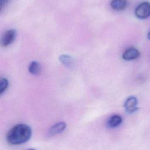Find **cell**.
I'll list each match as a JSON object with an SVG mask.
<instances>
[{"instance_id": "obj_1", "label": "cell", "mask_w": 150, "mask_h": 150, "mask_svg": "<svg viewBox=\"0 0 150 150\" xmlns=\"http://www.w3.org/2000/svg\"><path fill=\"white\" fill-rule=\"evenodd\" d=\"M32 130L25 124H19L13 127L7 133L6 141L12 145H18L27 142L31 137Z\"/></svg>"}, {"instance_id": "obj_13", "label": "cell", "mask_w": 150, "mask_h": 150, "mask_svg": "<svg viewBox=\"0 0 150 150\" xmlns=\"http://www.w3.org/2000/svg\"><path fill=\"white\" fill-rule=\"evenodd\" d=\"M147 37H148V39H150V32L148 33V35H147Z\"/></svg>"}, {"instance_id": "obj_2", "label": "cell", "mask_w": 150, "mask_h": 150, "mask_svg": "<svg viewBox=\"0 0 150 150\" xmlns=\"http://www.w3.org/2000/svg\"><path fill=\"white\" fill-rule=\"evenodd\" d=\"M135 15L139 19H146L150 16V3L143 2L135 10Z\"/></svg>"}, {"instance_id": "obj_12", "label": "cell", "mask_w": 150, "mask_h": 150, "mask_svg": "<svg viewBox=\"0 0 150 150\" xmlns=\"http://www.w3.org/2000/svg\"><path fill=\"white\" fill-rule=\"evenodd\" d=\"M9 0H1V9H2L3 6L4 5H5L8 2Z\"/></svg>"}, {"instance_id": "obj_11", "label": "cell", "mask_w": 150, "mask_h": 150, "mask_svg": "<svg viewBox=\"0 0 150 150\" xmlns=\"http://www.w3.org/2000/svg\"><path fill=\"white\" fill-rule=\"evenodd\" d=\"M8 86V81L5 78H1L0 80V93L2 95Z\"/></svg>"}, {"instance_id": "obj_5", "label": "cell", "mask_w": 150, "mask_h": 150, "mask_svg": "<svg viewBox=\"0 0 150 150\" xmlns=\"http://www.w3.org/2000/svg\"><path fill=\"white\" fill-rule=\"evenodd\" d=\"M66 124L64 122H59L52 125L48 131V135L53 136L62 133L66 128Z\"/></svg>"}, {"instance_id": "obj_9", "label": "cell", "mask_w": 150, "mask_h": 150, "mask_svg": "<svg viewBox=\"0 0 150 150\" xmlns=\"http://www.w3.org/2000/svg\"><path fill=\"white\" fill-rule=\"evenodd\" d=\"M28 70L32 74L38 75L40 72V66L38 62L33 61L28 66Z\"/></svg>"}, {"instance_id": "obj_8", "label": "cell", "mask_w": 150, "mask_h": 150, "mask_svg": "<svg viewBox=\"0 0 150 150\" xmlns=\"http://www.w3.org/2000/svg\"><path fill=\"white\" fill-rule=\"evenodd\" d=\"M122 119L120 115H112L108 120L107 124L109 127L111 128H115L119 125L121 124L122 122Z\"/></svg>"}, {"instance_id": "obj_4", "label": "cell", "mask_w": 150, "mask_h": 150, "mask_svg": "<svg viewBox=\"0 0 150 150\" xmlns=\"http://www.w3.org/2000/svg\"><path fill=\"white\" fill-rule=\"evenodd\" d=\"M138 101L135 97H129L124 103V108L128 112H133L137 110Z\"/></svg>"}, {"instance_id": "obj_10", "label": "cell", "mask_w": 150, "mask_h": 150, "mask_svg": "<svg viewBox=\"0 0 150 150\" xmlns=\"http://www.w3.org/2000/svg\"><path fill=\"white\" fill-rule=\"evenodd\" d=\"M59 60L66 66L71 67L74 63L73 59L68 54H62L59 56Z\"/></svg>"}, {"instance_id": "obj_7", "label": "cell", "mask_w": 150, "mask_h": 150, "mask_svg": "<svg viewBox=\"0 0 150 150\" xmlns=\"http://www.w3.org/2000/svg\"><path fill=\"white\" fill-rule=\"evenodd\" d=\"M128 2L126 0H112L110 3L111 8L115 11H122L127 6Z\"/></svg>"}, {"instance_id": "obj_3", "label": "cell", "mask_w": 150, "mask_h": 150, "mask_svg": "<svg viewBox=\"0 0 150 150\" xmlns=\"http://www.w3.org/2000/svg\"><path fill=\"white\" fill-rule=\"evenodd\" d=\"M16 32L15 29H9L6 30L2 35L1 40V45L6 47L10 45L14 41L16 37Z\"/></svg>"}, {"instance_id": "obj_6", "label": "cell", "mask_w": 150, "mask_h": 150, "mask_svg": "<svg viewBox=\"0 0 150 150\" xmlns=\"http://www.w3.org/2000/svg\"><path fill=\"white\" fill-rule=\"evenodd\" d=\"M139 56V52L135 47H130L127 49L122 54V58L126 60H134Z\"/></svg>"}]
</instances>
